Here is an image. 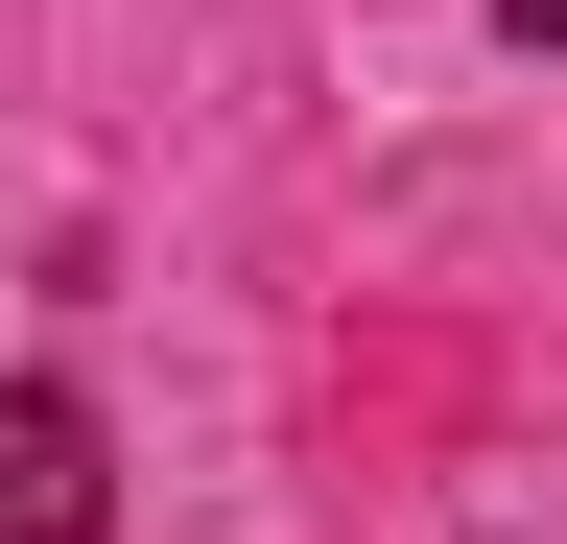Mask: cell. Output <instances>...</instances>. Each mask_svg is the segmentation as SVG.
<instances>
[{
  "instance_id": "1",
  "label": "cell",
  "mask_w": 567,
  "mask_h": 544,
  "mask_svg": "<svg viewBox=\"0 0 567 544\" xmlns=\"http://www.w3.org/2000/svg\"><path fill=\"white\" fill-rule=\"evenodd\" d=\"M118 473H95V402L71 379H0V544H95Z\"/></svg>"
},
{
  "instance_id": "2",
  "label": "cell",
  "mask_w": 567,
  "mask_h": 544,
  "mask_svg": "<svg viewBox=\"0 0 567 544\" xmlns=\"http://www.w3.org/2000/svg\"><path fill=\"white\" fill-rule=\"evenodd\" d=\"M496 48H567V0H496Z\"/></svg>"
}]
</instances>
